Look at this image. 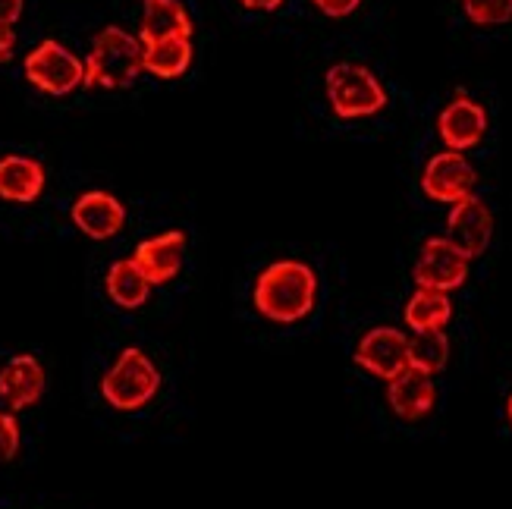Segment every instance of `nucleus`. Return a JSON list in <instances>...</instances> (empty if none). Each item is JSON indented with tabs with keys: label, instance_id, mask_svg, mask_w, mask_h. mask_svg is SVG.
<instances>
[{
	"label": "nucleus",
	"instance_id": "393cba45",
	"mask_svg": "<svg viewBox=\"0 0 512 509\" xmlns=\"http://www.w3.org/2000/svg\"><path fill=\"white\" fill-rule=\"evenodd\" d=\"M13 51H16V32H13V26H4V22H0V63H10Z\"/></svg>",
	"mask_w": 512,
	"mask_h": 509
},
{
	"label": "nucleus",
	"instance_id": "bb28decb",
	"mask_svg": "<svg viewBox=\"0 0 512 509\" xmlns=\"http://www.w3.org/2000/svg\"><path fill=\"white\" fill-rule=\"evenodd\" d=\"M506 415H509V425H512V396H509V403H506Z\"/></svg>",
	"mask_w": 512,
	"mask_h": 509
},
{
	"label": "nucleus",
	"instance_id": "20e7f679",
	"mask_svg": "<svg viewBox=\"0 0 512 509\" xmlns=\"http://www.w3.org/2000/svg\"><path fill=\"white\" fill-rule=\"evenodd\" d=\"M158 390H161V371L136 346H126L101 378V396L120 412H136L148 406L158 396Z\"/></svg>",
	"mask_w": 512,
	"mask_h": 509
},
{
	"label": "nucleus",
	"instance_id": "39448f33",
	"mask_svg": "<svg viewBox=\"0 0 512 509\" xmlns=\"http://www.w3.org/2000/svg\"><path fill=\"white\" fill-rule=\"evenodd\" d=\"M22 73L44 95H73L85 85V60H79L70 48H63L57 38H44L22 60Z\"/></svg>",
	"mask_w": 512,
	"mask_h": 509
},
{
	"label": "nucleus",
	"instance_id": "412c9836",
	"mask_svg": "<svg viewBox=\"0 0 512 509\" xmlns=\"http://www.w3.org/2000/svg\"><path fill=\"white\" fill-rule=\"evenodd\" d=\"M462 13L475 26H503L512 19V0H462Z\"/></svg>",
	"mask_w": 512,
	"mask_h": 509
},
{
	"label": "nucleus",
	"instance_id": "6e6552de",
	"mask_svg": "<svg viewBox=\"0 0 512 509\" xmlns=\"http://www.w3.org/2000/svg\"><path fill=\"white\" fill-rule=\"evenodd\" d=\"M475 180V167L459 151H440L421 170V189H425L428 198L443 205H456L462 198H469Z\"/></svg>",
	"mask_w": 512,
	"mask_h": 509
},
{
	"label": "nucleus",
	"instance_id": "2eb2a0df",
	"mask_svg": "<svg viewBox=\"0 0 512 509\" xmlns=\"http://www.w3.org/2000/svg\"><path fill=\"white\" fill-rule=\"evenodd\" d=\"M434 381L431 374H421L415 368H406L403 374H396L387 387V403L403 422H418L434 409Z\"/></svg>",
	"mask_w": 512,
	"mask_h": 509
},
{
	"label": "nucleus",
	"instance_id": "f03ea898",
	"mask_svg": "<svg viewBox=\"0 0 512 509\" xmlns=\"http://www.w3.org/2000/svg\"><path fill=\"white\" fill-rule=\"evenodd\" d=\"M145 70V44L120 26H104L85 57V88L120 92Z\"/></svg>",
	"mask_w": 512,
	"mask_h": 509
},
{
	"label": "nucleus",
	"instance_id": "9d476101",
	"mask_svg": "<svg viewBox=\"0 0 512 509\" xmlns=\"http://www.w3.org/2000/svg\"><path fill=\"white\" fill-rule=\"evenodd\" d=\"M70 217L73 224L95 242H104V239H114L123 224H126V208L120 198H114L110 192H101V189H92V192H82L73 208H70Z\"/></svg>",
	"mask_w": 512,
	"mask_h": 509
},
{
	"label": "nucleus",
	"instance_id": "423d86ee",
	"mask_svg": "<svg viewBox=\"0 0 512 509\" xmlns=\"http://www.w3.org/2000/svg\"><path fill=\"white\" fill-rule=\"evenodd\" d=\"M469 264L472 258L465 255L453 239L431 236L425 246H421L412 274H415L418 290H434V293L450 296L465 283V277H469Z\"/></svg>",
	"mask_w": 512,
	"mask_h": 509
},
{
	"label": "nucleus",
	"instance_id": "9b49d317",
	"mask_svg": "<svg viewBox=\"0 0 512 509\" xmlns=\"http://www.w3.org/2000/svg\"><path fill=\"white\" fill-rule=\"evenodd\" d=\"M183 258H186V233L183 230H167L158 233L145 242L136 246V255L132 261L139 264V271L145 274V280L151 286L158 283H170L183 268Z\"/></svg>",
	"mask_w": 512,
	"mask_h": 509
},
{
	"label": "nucleus",
	"instance_id": "5701e85b",
	"mask_svg": "<svg viewBox=\"0 0 512 509\" xmlns=\"http://www.w3.org/2000/svg\"><path fill=\"white\" fill-rule=\"evenodd\" d=\"M327 19H349L355 10L362 7V0H311Z\"/></svg>",
	"mask_w": 512,
	"mask_h": 509
},
{
	"label": "nucleus",
	"instance_id": "4be33fe9",
	"mask_svg": "<svg viewBox=\"0 0 512 509\" xmlns=\"http://www.w3.org/2000/svg\"><path fill=\"white\" fill-rule=\"evenodd\" d=\"M19 453V422L13 412H0V466Z\"/></svg>",
	"mask_w": 512,
	"mask_h": 509
},
{
	"label": "nucleus",
	"instance_id": "6ab92c4d",
	"mask_svg": "<svg viewBox=\"0 0 512 509\" xmlns=\"http://www.w3.org/2000/svg\"><path fill=\"white\" fill-rule=\"evenodd\" d=\"M406 324L415 334H428V330H443L453 318V302L447 293H434V290H418L403 312Z\"/></svg>",
	"mask_w": 512,
	"mask_h": 509
},
{
	"label": "nucleus",
	"instance_id": "f3484780",
	"mask_svg": "<svg viewBox=\"0 0 512 509\" xmlns=\"http://www.w3.org/2000/svg\"><path fill=\"white\" fill-rule=\"evenodd\" d=\"M192 54H195L192 38H186V35L151 41V44H145V73L158 76V79H176L192 66Z\"/></svg>",
	"mask_w": 512,
	"mask_h": 509
},
{
	"label": "nucleus",
	"instance_id": "7ed1b4c3",
	"mask_svg": "<svg viewBox=\"0 0 512 509\" xmlns=\"http://www.w3.org/2000/svg\"><path fill=\"white\" fill-rule=\"evenodd\" d=\"M324 85H327L330 110L340 120L374 117L387 107V88L365 63H355V60L333 63L327 70Z\"/></svg>",
	"mask_w": 512,
	"mask_h": 509
},
{
	"label": "nucleus",
	"instance_id": "4468645a",
	"mask_svg": "<svg viewBox=\"0 0 512 509\" xmlns=\"http://www.w3.org/2000/svg\"><path fill=\"white\" fill-rule=\"evenodd\" d=\"M44 183H48V173L38 158H29V154H4L0 158V198L4 202L32 205L41 198Z\"/></svg>",
	"mask_w": 512,
	"mask_h": 509
},
{
	"label": "nucleus",
	"instance_id": "f8f14e48",
	"mask_svg": "<svg viewBox=\"0 0 512 509\" xmlns=\"http://www.w3.org/2000/svg\"><path fill=\"white\" fill-rule=\"evenodd\" d=\"M447 227H450V239L456 246L469 258H478V255H484L487 242L494 236V214L487 211V205L478 195H469L453 205V211L447 217Z\"/></svg>",
	"mask_w": 512,
	"mask_h": 509
},
{
	"label": "nucleus",
	"instance_id": "a878e982",
	"mask_svg": "<svg viewBox=\"0 0 512 509\" xmlns=\"http://www.w3.org/2000/svg\"><path fill=\"white\" fill-rule=\"evenodd\" d=\"M246 10H258V13H271V10H280L283 0H239Z\"/></svg>",
	"mask_w": 512,
	"mask_h": 509
},
{
	"label": "nucleus",
	"instance_id": "b1692460",
	"mask_svg": "<svg viewBox=\"0 0 512 509\" xmlns=\"http://www.w3.org/2000/svg\"><path fill=\"white\" fill-rule=\"evenodd\" d=\"M22 7H26V0H0V22H4V26H16Z\"/></svg>",
	"mask_w": 512,
	"mask_h": 509
},
{
	"label": "nucleus",
	"instance_id": "a211bd4d",
	"mask_svg": "<svg viewBox=\"0 0 512 509\" xmlns=\"http://www.w3.org/2000/svg\"><path fill=\"white\" fill-rule=\"evenodd\" d=\"M104 290L107 296L114 299L120 308H139L148 302L151 293V283L145 280V274L139 271V264L132 258H120L110 264L107 280H104Z\"/></svg>",
	"mask_w": 512,
	"mask_h": 509
},
{
	"label": "nucleus",
	"instance_id": "f257e3e1",
	"mask_svg": "<svg viewBox=\"0 0 512 509\" xmlns=\"http://www.w3.org/2000/svg\"><path fill=\"white\" fill-rule=\"evenodd\" d=\"M255 308L274 324H296L311 315L318 299V274L305 261L280 258L255 280Z\"/></svg>",
	"mask_w": 512,
	"mask_h": 509
},
{
	"label": "nucleus",
	"instance_id": "ddd939ff",
	"mask_svg": "<svg viewBox=\"0 0 512 509\" xmlns=\"http://www.w3.org/2000/svg\"><path fill=\"white\" fill-rule=\"evenodd\" d=\"M44 393V368L29 352H19L4 368H0V400L13 412L29 409Z\"/></svg>",
	"mask_w": 512,
	"mask_h": 509
},
{
	"label": "nucleus",
	"instance_id": "dca6fc26",
	"mask_svg": "<svg viewBox=\"0 0 512 509\" xmlns=\"http://www.w3.org/2000/svg\"><path fill=\"white\" fill-rule=\"evenodd\" d=\"M176 35L192 38V19L180 0H145L139 41L151 44V41H164V38H176Z\"/></svg>",
	"mask_w": 512,
	"mask_h": 509
},
{
	"label": "nucleus",
	"instance_id": "0eeeda50",
	"mask_svg": "<svg viewBox=\"0 0 512 509\" xmlns=\"http://www.w3.org/2000/svg\"><path fill=\"white\" fill-rule=\"evenodd\" d=\"M355 365L390 384L409 368V340L396 327H371L355 346Z\"/></svg>",
	"mask_w": 512,
	"mask_h": 509
},
{
	"label": "nucleus",
	"instance_id": "1a4fd4ad",
	"mask_svg": "<svg viewBox=\"0 0 512 509\" xmlns=\"http://www.w3.org/2000/svg\"><path fill=\"white\" fill-rule=\"evenodd\" d=\"M437 132H440V139L443 145H447V151H469L475 148L481 139H484V132H487V110L472 101L469 95H456L447 107L440 110V117H437Z\"/></svg>",
	"mask_w": 512,
	"mask_h": 509
},
{
	"label": "nucleus",
	"instance_id": "aec40b11",
	"mask_svg": "<svg viewBox=\"0 0 512 509\" xmlns=\"http://www.w3.org/2000/svg\"><path fill=\"white\" fill-rule=\"evenodd\" d=\"M450 359V340L443 330H428V334H415L409 340V368L421 374H437L443 371Z\"/></svg>",
	"mask_w": 512,
	"mask_h": 509
}]
</instances>
